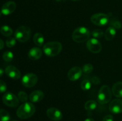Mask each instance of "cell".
I'll list each match as a JSON object with an SVG mask.
<instances>
[{"label":"cell","instance_id":"836d02e7","mask_svg":"<svg viewBox=\"0 0 122 121\" xmlns=\"http://www.w3.org/2000/svg\"><path fill=\"white\" fill-rule=\"evenodd\" d=\"M4 73V70H2V68H0V77H2V76L3 75Z\"/></svg>","mask_w":122,"mask_h":121},{"label":"cell","instance_id":"ffe728a7","mask_svg":"<svg viewBox=\"0 0 122 121\" xmlns=\"http://www.w3.org/2000/svg\"><path fill=\"white\" fill-rule=\"evenodd\" d=\"M0 32L5 37H10L12 35L13 31L10 27L8 26H3L0 28Z\"/></svg>","mask_w":122,"mask_h":121},{"label":"cell","instance_id":"1f68e13d","mask_svg":"<svg viewBox=\"0 0 122 121\" xmlns=\"http://www.w3.org/2000/svg\"><path fill=\"white\" fill-rule=\"evenodd\" d=\"M91 80L92 81V83L95 84H98L99 83H100V79H99L97 77H95H95H93L92 78Z\"/></svg>","mask_w":122,"mask_h":121},{"label":"cell","instance_id":"7c38bea8","mask_svg":"<svg viewBox=\"0 0 122 121\" xmlns=\"http://www.w3.org/2000/svg\"><path fill=\"white\" fill-rule=\"evenodd\" d=\"M109 110L114 114L122 113V100L117 98L112 101L109 104Z\"/></svg>","mask_w":122,"mask_h":121},{"label":"cell","instance_id":"4316f807","mask_svg":"<svg viewBox=\"0 0 122 121\" xmlns=\"http://www.w3.org/2000/svg\"><path fill=\"white\" fill-rule=\"evenodd\" d=\"M93 70H94V66L91 64H85V65H83V68H82L83 72H84L85 74H86L91 73Z\"/></svg>","mask_w":122,"mask_h":121},{"label":"cell","instance_id":"74e56055","mask_svg":"<svg viewBox=\"0 0 122 121\" xmlns=\"http://www.w3.org/2000/svg\"><path fill=\"white\" fill-rule=\"evenodd\" d=\"M71 1H79V0H71Z\"/></svg>","mask_w":122,"mask_h":121},{"label":"cell","instance_id":"d590c367","mask_svg":"<svg viewBox=\"0 0 122 121\" xmlns=\"http://www.w3.org/2000/svg\"><path fill=\"white\" fill-rule=\"evenodd\" d=\"M56 1H58V2H60V1H64V0H56Z\"/></svg>","mask_w":122,"mask_h":121},{"label":"cell","instance_id":"3957f363","mask_svg":"<svg viewBox=\"0 0 122 121\" xmlns=\"http://www.w3.org/2000/svg\"><path fill=\"white\" fill-rule=\"evenodd\" d=\"M90 36V32L85 27H79L73 32L72 39L75 42L82 43L86 41Z\"/></svg>","mask_w":122,"mask_h":121},{"label":"cell","instance_id":"f1b7e54d","mask_svg":"<svg viewBox=\"0 0 122 121\" xmlns=\"http://www.w3.org/2000/svg\"><path fill=\"white\" fill-rule=\"evenodd\" d=\"M16 44V39L14 37H10L6 40V45L8 47H13Z\"/></svg>","mask_w":122,"mask_h":121},{"label":"cell","instance_id":"484cf974","mask_svg":"<svg viewBox=\"0 0 122 121\" xmlns=\"http://www.w3.org/2000/svg\"><path fill=\"white\" fill-rule=\"evenodd\" d=\"M104 33L103 31L100 29L94 30L92 32V36L94 37V38L97 39L102 38L104 36Z\"/></svg>","mask_w":122,"mask_h":121},{"label":"cell","instance_id":"cb8c5ba5","mask_svg":"<svg viewBox=\"0 0 122 121\" xmlns=\"http://www.w3.org/2000/svg\"><path fill=\"white\" fill-rule=\"evenodd\" d=\"M92 83L90 80L88 79H84L82 81V83L81 84V87L84 91H88L91 88Z\"/></svg>","mask_w":122,"mask_h":121},{"label":"cell","instance_id":"ac0fdd59","mask_svg":"<svg viewBox=\"0 0 122 121\" xmlns=\"http://www.w3.org/2000/svg\"><path fill=\"white\" fill-rule=\"evenodd\" d=\"M116 34V29L113 27L110 26L106 30L104 33V37L106 40L110 41L114 38Z\"/></svg>","mask_w":122,"mask_h":121},{"label":"cell","instance_id":"4dcf8cb0","mask_svg":"<svg viewBox=\"0 0 122 121\" xmlns=\"http://www.w3.org/2000/svg\"><path fill=\"white\" fill-rule=\"evenodd\" d=\"M102 121H114L113 116L111 115H106L102 119Z\"/></svg>","mask_w":122,"mask_h":121},{"label":"cell","instance_id":"ba28073f","mask_svg":"<svg viewBox=\"0 0 122 121\" xmlns=\"http://www.w3.org/2000/svg\"><path fill=\"white\" fill-rule=\"evenodd\" d=\"M38 78L36 75L33 73H28L23 77L21 83L23 86L30 88L35 86L38 83Z\"/></svg>","mask_w":122,"mask_h":121},{"label":"cell","instance_id":"9a60e30c","mask_svg":"<svg viewBox=\"0 0 122 121\" xmlns=\"http://www.w3.org/2000/svg\"><path fill=\"white\" fill-rule=\"evenodd\" d=\"M42 55V51L38 47H33L29 51L28 57L31 60H38L41 58Z\"/></svg>","mask_w":122,"mask_h":121},{"label":"cell","instance_id":"5b68a950","mask_svg":"<svg viewBox=\"0 0 122 121\" xmlns=\"http://www.w3.org/2000/svg\"><path fill=\"white\" fill-rule=\"evenodd\" d=\"M112 97V91L108 85H102L98 94V102L101 104L108 103Z\"/></svg>","mask_w":122,"mask_h":121},{"label":"cell","instance_id":"6da1fadb","mask_svg":"<svg viewBox=\"0 0 122 121\" xmlns=\"http://www.w3.org/2000/svg\"><path fill=\"white\" fill-rule=\"evenodd\" d=\"M35 106L30 102L23 103L17 110V115L21 119H26L33 116L35 112Z\"/></svg>","mask_w":122,"mask_h":121},{"label":"cell","instance_id":"4fadbf2b","mask_svg":"<svg viewBox=\"0 0 122 121\" xmlns=\"http://www.w3.org/2000/svg\"><path fill=\"white\" fill-rule=\"evenodd\" d=\"M5 72L7 76L13 79H19L21 77V73L20 71L13 65L7 66L5 70Z\"/></svg>","mask_w":122,"mask_h":121},{"label":"cell","instance_id":"f546056e","mask_svg":"<svg viewBox=\"0 0 122 121\" xmlns=\"http://www.w3.org/2000/svg\"><path fill=\"white\" fill-rule=\"evenodd\" d=\"M7 88V87L6 83L4 81L0 80V93H3L5 92Z\"/></svg>","mask_w":122,"mask_h":121},{"label":"cell","instance_id":"d6a6232c","mask_svg":"<svg viewBox=\"0 0 122 121\" xmlns=\"http://www.w3.org/2000/svg\"><path fill=\"white\" fill-rule=\"evenodd\" d=\"M4 47V43L3 40L2 39H0V50L3 49Z\"/></svg>","mask_w":122,"mask_h":121},{"label":"cell","instance_id":"30bf717a","mask_svg":"<svg viewBox=\"0 0 122 121\" xmlns=\"http://www.w3.org/2000/svg\"><path fill=\"white\" fill-rule=\"evenodd\" d=\"M82 70L79 66H74L69 71L67 77L69 79L72 81H77L82 77Z\"/></svg>","mask_w":122,"mask_h":121},{"label":"cell","instance_id":"d6986e66","mask_svg":"<svg viewBox=\"0 0 122 121\" xmlns=\"http://www.w3.org/2000/svg\"><path fill=\"white\" fill-rule=\"evenodd\" d=\"M33 42L38 46H43L44 43V37L41 33H37L33 36Z\"/></svg>","mask_w":122,"mask_h":121},{"label":"cell","instance_id":"9c48e42d","mask_svg":"<svg viewBox=\"0 0 122 121\" xmlns=\"http://www.w3.org/2000/svg\"><path fill=\"white\" fill-rule=\"evenodd\" d=\"M86 47L90 52L94 53H100L102 49V45L98 39L92 38L88 40Z\"/></svg>","mask_w":122,"mask_h":121},{"label":"cell","instance_id":"44dd1931","mask_svg":"<svg viewBox=\"0 0 122 121\" xmlns=\"http://www.w3.org/2000/svg\"><path fill=\"white\" fill-rule=\"evenodd\" d=\"M97 107V103L95 100H88L85 104V109L87 111H92Z\"/></svg>","mask_w":122,"mask_h":121},{"label":"cell","instance_id":"603a6c76","mask_svg":"<svg viewBox=\"0 0 122 121\" xmlns=\"http://www.w3.org/2000/svg\"><path fill=\"white\" fill-rule=\"evenodd\" d=\"M10 120V115L7 110L0 109V121H9Z\"/></svg>","mask_w":122,"mask_h":121},{"label":"cell","instance_id":"7402d4cb","mask_svg":"<svg viewBox=\"0 0 122 121\" xmlns=\"http://www.w3.org/2000/svg\"><path fill=\"white\" fill-rule=\"evenodd\" d=\"M109 24L110 26L113 27L116 29H120L122 28L121 22L116 18H112V19H110Z\"/></svg>","mask_w":122,"mask_h":121},{"label":"cell","instance_id":"5bb4252c","mask_svg":"<svg viewBox=\"0 0 122 121\" xmlns=\"http://www.w3.org/2000/svg\"><path fill=\"white\" fill-rule=\"evenodd\" d=\"M16 8V4L14 1H8L2 5L1 13L5 15H8L12 14Z\"/></svg>","mask_w":122,"mask_h":121},{"label":"cell","instance_id":"d4e9b609","mask_svg":"<svg viewBox=\"0 0 122 121\" xmlns=\"http://www.w3.org/2000/svg\"><path fill=\"white\" fill-rule=\"evenodd\" d=\"M2 58L6 62H11L14 58V55L11 51H5L3 53L2 55Z\"/></svg>","mask_w":122,"mask_h":121},{"label":"cell","instance_id":"7a4b0ae2","mask_svg":"<svg viewBox=\"0 0 122 121\" xmlns=\"http://www.w3.org/2000/svg\"><path fill=\"white\" fill-rule=\"evenodd\" d=\"M61 50V43L56 41L46 43L43 47V51L49 57H54L58 55Z\"/></svg>","mask_w":122,"mask_h":121},{"label":"cell","instance_id":"f35d334b","mask_svg":"<svg viewBox=\"0 0 122 121\" xmlns=\"http://www.w3.org/2000/svg\"><path fill=\"white\" fill-rule=\"evenodd\" d=\"M16 121V120H13V121Z\"/></svg>","mask_w":122,"mask_h":121},{"label":"cell","instance_id":"2e32d148","mask_svg":"<svg viewBox=\"0 0 122 121\" xmlns=\"http://www.w3.org/2000/svg\"><path fill=\"white\" fill-rule=\"evenodd\" d=\"M44 93L41 90H35L29 96V100L32 103H38L44 98Z\"/></svg>","mask_w":122,"mask_h":121},{"label":"cell","instance_id":"e575fe53","mask_svg":"<svg viewBox=\"0 0 122 121\" xmlns=\"http://www.w3.org/2000/svg\"><path fill=\"white\" fill-rule=\"evenodd\" d=\"M85 121H94V120L93 119L90 118V117H89V118L86 119L85 120Z\"/></svg>","mask_w":122,"mask_h":121},{"label":"cell","instance_id":"83f0119b","mask_svg":"<svg viewBox=\"0 0 122 121\" xmlns=\"http://www.w3.org/2000/svg\"><path fill=\"white\" fill-rule=\"evenodd\" d=\"M18 98L20 101L21 102H27V100H28V96L27 93L25 91H20L18 93Z\"/></svg>","mask_w":122,"mask_h":121},{"label":"cell","instance_id":"8d00e7d4","mask_svg":"<svg viewBox=\"0 0 122 121\" xmlns=\"http://www.w3.org/2000/svg\"><path fill=\"white\" fill-rule=\"evenodd\" d=\"M1 14H2V13H1V11H0V17L1 16Z\"/></svg>","mask_w":122,"mask_h":121},{"label":"cell","instance_id":"277c9868","mask_svg":"<svg viewBox=\"0 0 122 121\" xmlns=\"http://www.w3.org/2000/svg\"><path fill=\"white\" fill-rule=\"evenodd\" d=\"M31 30L27 26H22L17 28L14 33V37L20 42H26L31 36Z\"/></svg>","mask_w":122,"mask_h":121},{"label":"cell","instance_id":"52a82bcc","mask_svg":"<svg viewBox=\"0 0 122 121\" xmlns=\"http://www.w3.org/2000/svg\"><path fill=\"white\" fill-rule=\"evenodd\" d=\"M2 102L4 104L11 107H15L19 104V98L10 92L6 93L3 95Z\"/></svg>","mask_w":122,"mask_h":121},{"label":"cell","instance_id":"e0dca14e","mask_svg":"<svg viewBox=\"0 0 122 121\" xmlns=\"http://www.w3.org/2000/svg\"><path fill=\"white\" fill-rule=\"evenodd\" d=\"M112 93L118 98H122V82H117L112 87Z\"/></svg>","mask_w":122,"mask_h":121},{"label":"cell","instance_id":"8fae6325","mask_svg":"<svg viewBox=\"0 0 122 121\" xmlns=\"http://www.w3.org/2000/svg\"><path fill=\"white\" fill-rule=\"evenodd\" d=\"M46 115L50 119L54 121H59L63 117V114L59 109L56 107H50L46 110Z\"/></svg>","mask_w":122,"mask_h":121},{"label":"cell","instance_id":"8992f818","mask_svg":"<svg viewBox=\"0 0 122 121\" xmlns=\"http://www.w3.org/2000/svg\"><path fill=\"white\" fill-rule=\"evenodd\" d=\"M91 21L93 24L98 26H104L109 23L110 16L104 13H97L92 15Z\"/></svg>","mask_w":122,"mask_h":121}]
</instances>
